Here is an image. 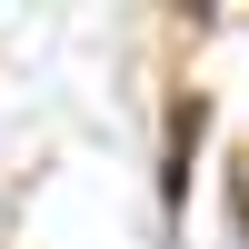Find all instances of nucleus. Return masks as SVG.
Instances as JSON below:
<instances>
[{
	"label": "nucleus",
	"mask_w": 249,
	"mask_h": 249,
	"mask_svg": "<svg viewBox=\"0 0 249 249\" xmlns=\"http://www.w3.org/2000/svg\"><path fill=\"white\" fill-rule=\"evenodd\" d=\"M239 210H249V160H239Z\"/></svg>",
	"instance_id": "nucleus-1"
}]
</instances>
